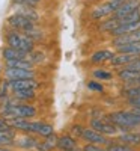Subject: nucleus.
<instances>
[{
  "label": "nucleus",
  "instance_id": "nucleus-1",
  "mask_svg": "<svg viewBox=\"0 0 140 151\" xmlns=\"http://www.w3.org/2000/svg\"><path fill=\"white\" fill-rule=\"evenodd\" d=\"M106 118L119 130V133L140 130V113L133 109H119L106 113Z\"/></svg>",
  "mask_w": 140,
  "mask_h": 151
},
{
  "label": "nucleus",
  "instance_id": "nucleus-2",
  "mask_svg": "<svg viewBox=\"0 0 140 151\" xmlns=\"http://www.w3.org/2000/svg\"><path fill=\"white\" fill-rule=\"evenodd\" d=\"M5 41L8 47L12 48H17L23 53H27L30 55L33 50H35V42L30 40V38L23 33V32H17V30H8L5 35Z\"/></svg>",
  "mask_w": 140,
  "mask_h": 151
},
{
  "label": "nucleus",
  "instance_id": "nucleus-3",
  "mask_svg": "<svg viewBox=\"0 0 140 151\" xmlns=\"http://www.w3.org/2000/svg\"><path fill=\"white\" fill-rule=\"evenodd\" d=\"M87 127H91L92 130L104 134L107 137H110V139H114L118 134H119V130L114 127V125L104 116H92L91 119H89V125Z\"/></svg>",
  "mask_w": 140,
  "mask_h": 151
},
{
  "label": "nucleus",
  "instance_id": "nucleus-4",
  "mask_svg": "<svg viewBox=\"0 0 140 151\" xmlns=\"http://www.w3.org/2000/svg\"><path fill=\"white\" fill-rule=\"evenodd\" d=\"M119 2L118 0H103V2H99L98 5H95L91 11V18L95 20V21H101L104 20L110 15L114 14V11L119 8Z\"/></svg>",
  "mask_w": 140,
  "mask_h": 151
},
{
  "label": "nucleus",
  "instance_id": "nucleus-5",
  "mask_svg": "<svg viewBox=\"0 0 140 151\" xmlns=\"http://www.w3.org/2000/svg\"><path fill=\"white\" fill-rule=\"evenodd\" d=\"M114 76L116 79H119L122 82V85L125 88H130V86H140V73L130 70V68H118L114 71Z\"/></svg>",
  "mask_w": 140,
  "mask_h": 151
},
{
  "label": "nucleus",
  "instance_id": "nucleus-6",
  "mask_svg": "<svg viewBox=\"0 0 140 151\" xmlns=\"http://www.w3.org/2000/svg\"><path fill=\"white\" fill-rule=\"evenodd\" d=\"M6 24L11 27V30H17V32H23L26 33L29 30H32L33 27H36V23L24 18L18 14H12L6 18Z\"/></svg>",
  "mask_w": 140,
  "mask_h": 151
},
{
  "label": "nucleus",
  "instance_id": "nucleus-7",
  "mask_svg": "<svg viewBox=\"0 0 140 151\" xmlns=\"http://www.w3.org/2000/svg\"><path fill=\"white\" fill-rule=\"evenodd\" d=\"M41 139L35 134H29V133H20L15 137V144L14 147L20 148V150H26V151H33L38 145H39Z\"/></svg>",
  "mask_w": 140,
  "mask_h": 151
},
{
  "label": "nucleus",
  "instance_id": "nucleus-8",
  "mask_svg": "<svg viewBox=\"0 0 140 151\" xmlns=\"http://www.w3.org/2000/svg\"><path fill=\"white\" fill-rule=\"evenodd\" d=\"M81 141L84 144H94V145H101V147H107L111 139L104 134H101L95 130H92L91 127H86L84 132H83V136H81Z\"/></svg>",
  "mask_w": 140,
  "mask_h": 151
},
{
  "label": "nucleus",
  "instance_id": "nucleus-9",
  "mask_svg": "<svg viewBox=\"0 0 140 151\" xmlns=\"http://www.w3.org/2000/svg\"><path fill=\"white\" fill-rule=\"evenodd\" d=\"M3 79L6 80H27L36 79L35 70H18V68H3Z\"/></svg>",
  "mask_w": 140,
  "mask_h": 151
},
{
  "label": "nucleus",
  "instance_id": "nucleus-10",
  "mask_svg": "<svg viewBox=\"0 0 140 151\" xmlns=\"http://www.w3.org/2000/svg\"><path fill=\"white\" fill-rule=\"evenodd\" d=\"M113 55H114V52H111V50H109V48L96 50V52H94V53L91 55V58H89V64L103 67V65H106V64H110Z\"/></svg>",
  "mask_w": 140,
  "mask_h": 151
},
{
  "label": "nucleus",
  "instance_id": "nucleus-11",
  "mask_svg": "<svg viewBox=\"0 0 140 151\" xmlns=\"http://www.w3.org/2000/svg\"><path fill=\"white\" fill-rule=\"evenodd\" d=\"M136 11H140V0H128V2H124V3L119 5V8L114 11L113 17L122 20L124 17L133 14Z\"/></svg>",
  "mask_w": 140,
  "mask_h": 151
},
{
  "label": "nucleus",
  "instance_id": "nucleus-12",
  "mask_svg": "<svg viewBox=\"0 0 140 151\" xmlns=\"http://www.w3.org/2000/svg\"><path fill=\"white\" fill-rule=\"evenodd\" d=\"M118 142H122L125 145H130L136 150H140V130H133V132H125L119 133L114 137Z\"/></svg>",
  "mask_w": 140,
  "mask_h": 151
},
{
  "label": "nucleus",
  "instance_id": "nucleus-13",
  "mask_svg": "<svg viewBox=\"0 0 140 151\" xmlns=\"http://www.w3.org/2000/svg\"><path fill=\"white\" fill-rule=\"evenodd\" d=\"M140 56L137 55H128V53H114L111 60H110V67L111 68H124L128 67L130 64H133L134 60H137Z\"/></svg>",
  "mask_w": 140,
  "mask_h": 151
},
{
  "label": "nucleus",
  "instance_id": "nucleus-14",
  "mask_svg": "<svg viewBox=\"0 0 140 151\" xmlns=\"http://www.w3.org/2000/svg\"><path fill=\"white\" fill-rule=\"evenodd\" d=\"M32 134L44 139V137L54 134V127L53 124L45 122V121H32Z\"/></svg>",
  "mask_w": 140,
  "mask_h": 151
},
{
  "label": "nucleus",
  "instance_id": "nucleus-15",
  "mask_svg": "<svg viewBox=\"0 0 140 151\" xmlns=\"http://www.w3.org/2000/svg\"><path fill=\"white\" fill-rule=\"evenodd\" d=\"M9 88L11 92H17V91H27L33 89L36 91L39 88V82L36 79H27V80H9Z\"/></svg>",
  "mask_w": 140,
  "mask_h": 151
},
{
  "label": "nucleus",
  "instance_id": "nucleus-16",
  "mask_svg": "<svg viewBox=\"0 0 140 151\" xmlns=\"http://www.w3.org/2000/svg\"><path fill=\"white\" fill-rule=\"evenodd\" d=\"M133 42H140V30H136V32L128 33V35L116 36V38H111V40H110V45L113 48H119L122 45L133 44Z\"/></svg>",
  "mask_w": 140,
  "mask_h": 151
},
{
  "label": "nucleus",
  "instance_id": "nucleus-17",
  "mask_svg": "<svg viewBox=\"0 0 140 151\" xmlns=\"http://www.w3.org/2000/svg\"><path fill=\"white\" fill-rule=\"evenodd\" d=\"M77 147H79V142L75 137H72L69 133H63V134L59 136L56 148L60 150V151H74Z\"/></svg>",
  "mask_w": 140,
  "mask_h": 151
},
{
  "label": "nucleus",
  "instance_id": "nucleus-18",
  "mask_svg": "<svg viewBox=\"0 0 140 151\" xmlns=\"http://www.w3.org/2000/svg\"><path fill=\"white\" fill-rule=\"evenodd\" d=\"M91 76L94 80H98V82H110L113 80L116 76H114V71L111 68H107V67H96L91 71Z\"/></svg>",
  "mask_w": 140,
  "mask_h": 151
},
{
  "label": "nucleus",
  "instance_id": "nucleus-19",
  "mask_svg": "<svg viewBox=\"0 0 140 151\" xmlns=\"http://www.w3.org/2000/svg\"><path fill=\"white\" fill-rule=\"evenodd\" d=\"M119 24H121V20H119V18L110 15V17H107V18H104V20H101V21L98 23L96 30H98L99 33H109V35H110L114 29L119 26Z\"/></svg>",
  "mask_w": 140,
  "mask_h": 151
},
{
  "label": "nucleus",
  "instance_id": "nucleus-20",
  "mask_svg": "<svg viewBox=\"0 0 140 151\" xmlns=\"http://www.w3.org/2000/svg\"><path fill=\"white\" fill-rule=\"evenodd\" d=\"M136 30H140V20L139 21H134V23H122V24H119V26L110 33V36L111 38H116V36L133 33Z\"/></svg>",
  "mask_w": 140,
  "mask_h": 151
},
{
  "label": "nucleus",
  "instance_id": "nucleus-21",
  "mask_svg": "<svg viewBox=\"0 0 140 151\" xmlns=\"http://www.w3.org/2000/svg\"><path fill=\"white\" fill-rule=\"evenodd\" d=\"M14 9L15 12L14 14H18L24 18H27L33 23H36L38 20H39V14H38L36 8H32V6H23V5H14Z\"/></svg>",
  "mask_w": 140,
  "mask_h": 151
},
{
  "label": "nucleus",
  "instance_id": "nucleus-22",
  "mask_svg": "<svg viewBox=\"0 0 140 151\" xmlns=\"http://www.w3.org/2000/svg\"><path fill=\"white\" fill-rule=\"evenodd\" d=\"M27 53H23L17 48H12V47H8L5 45L2 48V58L5 62H11V60H21V59H27Z\"/></svg>",
  "mask_w": 140,
  "mask_h": 151
},
{
  "label": "nucleus",
  "instance_id": "nucleus-23",
  "mask_svg": "<svg viewBox=\"0 0 140 151\" xmlns=\"http://www.w3.org/2000/svg\"><path fill=\"white\" fill-rule=\"evenodd\" d=\"M12 98L18 103H29L32 100L36 98V91L33 89H27V91H17V92H12L11 94Z\"/></svg>",
  "mask_w": 140,
  "mask_h": 151
},
{
  "label": "nucleus",
  "instance_id": "nucleus-24",
  "mask_svg": "<svg viewBox=\"0 0 140 151\" xmlns=\"http://www.w3.org/2000/svg\"><path fill=\"white\" fill-rule=\"evenodd\" d=\"M15 137H17V132L15 130L0 132V147H9V148H12L14 144H15Z\"/></svg>",
  "mask_w": 140,
  "mask_h": 151
},
{
  "label": "nucleus",
  "instance_id": "nucleus-25",
  "mask_svg": "<svg viewBox=\"0 0 140 151\" xmlns=\"http://www.w3.org/2000/svg\"><path fill=\"white\" fill-rule=\"evenodd\" d=\"M6 68H18V70H33V65L29 59H21V60H11L5 62Z\"/></svg>",
  "mask_w": 140,
  "mask_h": 151
},
{
  "label": "nucleus",
  "instance_id": "nucleus-26",
  "mask_svg": "<svg viewBox=\"0 0 140 151\" xmlns=\"http://www.w3.org/2000/svg\"><path fill=\"white\" fill-rule=\"evenodd\" d=\"M114 53H128V55L140 56V42H133V44L122 45L119 48H114Z\"/></svg>",
  "mask_w": 140,
  "mask_h": 151
},
{
  "label": "nucleus",
  "instance_id": "nucleus-27",
  "mask_svg": "<svg viewBox=\"0 0 140 151\" xmlns=\"http://www.w3.org/2000/svg\"><path fill=\"white\" fill-rule=\"evenodd\" d=\"M106 148H107V151H139V150H136V148H133L130 145H125L122 142H118L116 139H111V142Z\"/></svg>",
  "mask_w": 140,
  "mask_h": 151
},
{
  "label": "nucleus",
  "instance_id": "nucleus-28",
  "mask_svg": "<svg viewBox=\"0 0 140 151\" xmlns=\"http://www.w3.org/2000/svg\"><path fill=\"white\" fill-rule=\"evenodd\" d=\"M11 88H9V80L2 79L0 80V103H3L5 100H8L11 97Z\"/></svg>",
  "mask_w": 140,
  "mask_h": 151
},
{
  "label": "nucleus",
  "instance_id": "nucleus-29",
  "mask_svg": "<svg viewBox=\"0 0 140 151\" xmlns=\"http://www.w3.org/2000/svg\"><path fill=\"white\" fill-rule=\"evenodd\" d=\"M27 59L32 62L33 67L35 65H39V64H42V62L45 60V53L41 52V50H33V52L27 56Z\"/></svg>",
  "mask_w": 140,
  "mask_h": 151
},
{
  "label": "nucleus",
  "instance_id": "nucleus-30",
  "mask_svg": "<svg viewBox=\"0 0 140 151\" xmlns=\"http://www.w3.org/2000/svg\"><path fill=\"white\" fill-rule=\"evenodd\" d=\"M84 125L83 124H80V122H75V124H72L71 127H69V134L72 136V137H75V139H81V136H83V132H84Z\"/></svg>",
  "mask_w": 140,
  "mask_h": 151
},
{
  "label": "nucleus",
  "instance_id": "nucleus-31",
  "mask_svg": "<svg viewBox=\"0 0 140 151\" xmlns=\"http://www.w3.org/2000/svg\"><path fill=\"white\" fill-rule=\"evenodd\" d=\"M86 86H87V89L92 91V92H96V94H103L104 92V85L101 82H98V80H94V79L87 80Z\"/></svg>",
  "mask_w": 140,
  "mask_h": 151
},
{
  "label": "nucleus",
  "instance_id": "nucleus-32",
  "mask_svg": "<svg viewBox=\"0 0 140 151\" xmlns=\"http://www.w3.org/2000/svg\"><path fill=\"white\" fill-rule=\"evenodd\" d=\"M26 35L30 38V40L33 41V42H36V41H41L42 38H44V33L38 29V27H33L32 30H29V32H26Z\"/></svg>",
  "mask_w": 140,
  "mask_h": 151
},
{
  "label": "nucleus",
  "instance_id": "nucleus-33",
  "mask_svg": "<svg viewBox=\"0 0 140 151\" xmlns=\"http://www.w3.org/2000/svg\"><path fill=\"white\" fill-rule=\"evenodd\" d=\"M81 148H83V151H107V148H106V147L94 145V144H84Z\"/></svg>",
  "mask_w": 140,
  "mask_h": 151
},
{
  "label": "nucleus",
  "instance_id": "nucleus-34",
  "mask_svg": "<svg viewBox=\"0 0 140 151\" xmlns=\"http://www.w3.org/2000/svg\"><path fill=\"white\" fill-rule=\"evenodd\" d=\"M9 130H12L9 121H6L5 118L0 116V132H9Z\"/></svg>",
  "mask_w": 140,
  "mask_h": 151
},
{
  "label": "nucleus",
  "instance_id": "nucleus-35",
  "mask_svg": "<svg viewBox=\"0 0 140 151\" xmlns=\"http://www.w3.org/2000/svg\"><path fill=\"white\" fill-rule=\"evenodd\" d=\"M126 68H130V70H134V71H139V73H140V58H139L137 60H134L133 64H130Z\"/></svg>",
  "mask_w": 140,
  "mask_h": 151
},
{
  "label": "nucleus",
  "instance_id": "nucleus-36",
  "mask_svg": "<svg viewBox=\"0 0 140 151\" xmlns=\"http://www.w3.org/2000/svg\"><path fill=\"white\" fill-rule=\"evenodd\" d=\"M0 151H14V150L9 148V147H0Z\"/></svg>",
  "mask_w": 140,
  "mask_h": 151
},
{
  "label": "nucleus",
  "instance_id": "nucleus-37",
  "mask_svg": "<svg viewBox=\"0 0 140 151\" xmlns=\"http://www.w3.org/2000/svg\"><path fill=\"white\" fill-rule=\"evenodd\" d=\"M30 2H32V3H35V5H38V3L41 2V0H30Z\"/></svg>",
  "mask_w": 140,
  "mask_h": 151
},
{
  "label": "nucleus",
  "instance_id": "nucleus-38",
  "mask_svg": "<svg viewBox=\"0 0 140 151\" xmlns=\"http://www.w3.org/2000/svg\"><path fill=\"white\" fill-rule=\"evenodd\" d=\"M133 110H134V112H137V113H140V107H134Z\"/></svg>",
  "mask_w": 140,
  "mask_h": 151
},
{
  "label": "nucleus",
  "instance_id": "nucleus-39",
  "mask_svg": "<svg viewBox=\"0 0 140 151\" xmlns=\"http://www.w3.org/2000/svg\"><path fill=\"white\" fill-rule=\"evenodd\" d=\"M74 151H83V148H81V147H77V148H75Z\"/></svg>",
  "mask_w": 140,
  "mask_h": 151
},
{
  "label": "nucleus",
  "instance_id": "nucleus-40",
  "mask_svg": "<svg viewBox=\"0 0 140 151\" xmlns=\"http://www.w3.org/2000/svg\"><path fill=\"white\" fill-rule=\"evenodd\" d=\"M119 3H124V2H128V0H118Z\"/></svg>",
  "mask_w": 140,
  "mask_h": 151
}]
</instances>
